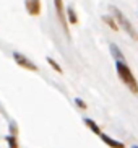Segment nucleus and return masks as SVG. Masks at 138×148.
I'll return each instance as SVG.
<instances>
[{
    "label": "nucleus",
    "instance_id": "nucleus-1",
    "mask_svg": "<svg viewBox=\"0 0 138 148\" xmlns=\"http://www.w3.org/2000/svg\"><path fill=\"white\" fill-rule=\"evenodd\" d=\"M115 67H117V72H119V77L122 78V82L130 88V91L132 93L138 95V83H137V80H135V77L132 75V72H130L128 65L124 64L122 60H117Z\"/></svg>",
    "mask_w": 138,
    "mask_h": 148
},
{
    "label": "nucleus",
    "instance_id": "nucleus-2",
    "mask_svg": "<svg viewBox=\"0 0 138 148\" xmlns=\"http://www.w3.org/2000/svg\"><path fill=\"white\" fill-rule=\"evenodd\" d=\"M112 13L115 15V20L119 21V25H120V26L124 28V29H125L127 33L130 34V38H132V39H138V34L135 33L133 25H132V23H130L128 20H127V18L124 16V15H122V12H120V10H119V8H115V7H112Z\"/></svg>",
    "mask_w": 138,
    "mask_h": 148
},
{
    "label": "nucleus",
    "instance_id": "nucleus-3",
    "mask_svg": "<svg viewBox=\"0 0 138 148\" xmlns=\"http://www.w3.org/2000/svg\"><path fill=\"white\" fill-rule=\"evenodd\" d=\"M55 2V10H57V16L62 23V28H64V33L67 34V38H70L68 34V25H67V20H65V13H64V7H62V0H54Z\"/></svg>",
    "mask_w": 138,
    "mask_h": 148
},
{
    "label": "nucleus",
    "instance_id": "nucleus-4",
    "mask_svg": "<svg viewBox=\"0 0 138 148\" xmlns=\"http://www.w3.org/2000/svg\"><path fill=\"white\" fill-rule=\"evenodd\" d=\"M13 57H15V60H16L18 65H21L23 69H28V70H38L36 64H33V62H31L29 59H26V57L23 56V54L15 52V54H13Z\"/></svg>",
    "mask_w": 138,
    "mask_h": 148
},
{
    "label": "nucleus",
    "instance_id": "nucleus-5",
    "mask_svg": "<svg viewBox=\"0 0 138 148\" xmlns=\"http://www.w3.org/2000/svg\"><path fill=\"white\" fill-rule=\"evenodd\" d=\"M26 10L29 15H38L41 12V3L39 0H26Z\"/></svg>",
    "mask_w": 138,
    "mask_h": 148
},
{
    "label": "nucleus",
    "instance_id": "nucleus-6",
    "mask_svg": "<svg viewBox=\"0 0 138 148\" xmlns=\"http://www.w3.org/2000/svg\"><path fill=\"white\" fill-rule=\"evenodd\" d=\"M99 137H101V138H102V140H104V142H106L107 145H111V147H115V148H124V145H122L120 142H115V140H112L111 137H107V135H104L102 132L99 134Z\"/></svg>",
    "mask_w": 138,
    "mask_h": 148
},
{
    "label": "nucleus",
    "instance_id": "nucleus-7",
    "mask_svg": "<svg viewBox=\"0 0 138 148\" xmlns=\"http://www.w3.org/2000/svg\"><path fill=\"white\" fill-rule=\"evenodd\" d=\"M111 52H112V56L115 57L117 60H120L122 57H124V56H122V52L119 51V47H117L115 44H111Z\"/></svg>",
    "mask_w": 138,
    "mask_h": 148
},
{
    "label": "nucleus",
    "instance_id": "nucleus-8",
    "mask_svg": "<svg viewBox=\"0 0 138 148\" xmlns=\"http://www.w3.org/2000/svg\"><path fill=\"white\" fill-rule=\"evenodd\" d=\"M85 124H86V125H89V129H91L93 132H94V134H98V135L101 134V130L98 129V125H96V124H94L93 121H91V119H85Z\"/></svg>",
    "mask_w": 138,
    "mask_h": 148
},
{
    "label": "nucleus",
    "instance_id": "nucleus-9",
    "mask_svg": "<svg viewBox=\"0 0 138 148\" xmlns=\"http://www.w3.org/2000/svg\"><path fill=\"white\" fill-rule=\"evenodd\" d=\"M67 13H68V21H70V23H77V21H78V20H77V15H75L73 7H68V8H67Z\"/></svg>",
    "mask_w": 138,
    "mask_h": 148
},
{
    "label": "nucleus",
    "instance_id": "nucleus-10",
    "mask_svg": "<svg viewBox=\"0 0 138 148\" xmlns=\"http://www.w3.org/2000/svg\"><path fill=\"white\" fill-rule=\"evenodd\" d=\"M102 20H104L106 23H107V25H109L111 28H112V29H117V25H115V21H114V20H111L109 16H102Z\"/></svg>",
    "mask_w": 138,
    "mask_h": 148
},
{
    "label": "nucleus",
    "instance_id": "nucleus-11",
    "mask_svg": "<svg viewBox=\"0 0 138 148\" xmlns=\"http://www.w3.org/2000/svg\"><path fill=\"white\" fill-rule=\"evenodd\" d=\"M47 62H49V64H51L52 67H54V70H57V72H62L60 65H59V64H57L55 60H52V59H47Z\"/></svg>",
    "mask_w": 138,
    "mask_h": 148
},
{
    "label": "nucleus",
    "instance_id": "nucleus-12",
    "mask_svg": "<svg viewBox=\"0 0 138 148\" xmlns=\"http://www.w3.org/2000/svg\"><path fill=\"white\" fill-rule=\"evenodd\" d=\"M7 142L10 143V147H16V140L13 138V137H7Z\"/></svg>",
    "mask_w": 138,
    "mask_h": 148
},
{
    "label": "nucleus",
    "instance_id": "nucleus-13",
    "mask_svg": "<svg viewBox=\"0 0 138 148\" xmlns=\"http://www.w3.org/2000/svg\"><path fill=\"white\" fill-rule=\"evenodd\" d=\"M75 103H77V104L80 106V108H81V109H85V108H86V104H85V103H83L81 99H75Z\"/></svg>",
    "mask_w": 138,
    "mask_h": 148
}]
</instances>
